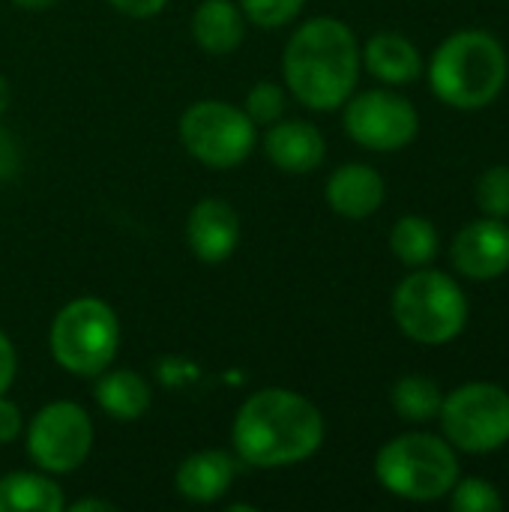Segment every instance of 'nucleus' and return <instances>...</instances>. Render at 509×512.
Listing matches in <instances>:
<instances>
[{
  "instance_id": "nucleus-10",
  "label": "nucleus",
  "mask_w": 509,
  "mask_h": 512,
  "mask_svg": "<svg viewBox=\"0 0 509 512\" xmlns=\"http://www.w3.org/2000/svg\"><path fill=\"white\" fill-rule=\"evenodd\" d=\"M345 129L357 144L387 153L411 144L420 129V120L408 99L390 90H369L348 102Z\"/></svg>"
},
{
  "instance_id": "nucleus-24",
  "label": "nucleus",
  "mask_w": 509,
  "mask_h": 512,
  "mask_svg": "<svg viewBox=\"0 0 509 512\" xmlns=\"http://www.w3.org/2000/svg\"><path fill=\"white\" fill-rule=\"evenodd\" d=\"M453 510L459 512H498L504 510V498L498 495V489L486 480H462L459 486H453Z\"/></svg>"
},
{
  "instance_id": "nucleus-32",
  "label": "nucleus",
  "mask_w": 509,
  "mask_h": 512,
  "mask_svg": "<svg viewBox=\"0 0 509 512\" xmlns=\"http://www.w3.org/2000/svg\"><path fill=\"white\" fill-rule=\"evenodd\" d=\"M6 108H9V84H6V78L0 75V117L6 114Z\"/></svg>"
},
{
  "instance_id": "nucleus-9",
  "label": "nucleus",
  "mask_w": 509,
  "mask_h": 512,
  "mask_svg": "<svg viewBox=\"0 0 509 512\" xmlns=\"http://www.w3.org/2000/svg\"><path fill=\"white\" fill-rule=\"evenodd\" d=\"M93 423L75 402L45 405L27 426V453L45 474H69L90 456Z\"/></svg>"
},
{
  "instance_id": "nucleus-25",
  "label": "nucleus",
  "mask_w": 509,
  "mask_h": 512,
  "mask_svg": "<svg viewBox=\"0 0 509 512\" xmlns=\"http://www.w3.org/2000/svg\"><path fill=\"white\" fill-rule=\"evenodd\" d=\"M306 0H240L243 15L258 27H282L300 15Z\"/></svg>"
},
{
  "instance_id": "nucleus-21",
  "label": "nucleus",
  "mask_w": 509,
  "mask_h": 512,
  "mask_svg": "<svg viewBox=\"0 0 509 512\" xmlns=\"http://www.w3.org/2000/svg\"><path fill=\"white\" fill-rule=\"evenodd\" d=\"M441 405H444V396L438 384L429 378L408 375L393 387V408L399 411L402 420H411V423L435 420L441 414Z\"/></svg>"
},
{
  "instance_id": "nucleus-29",
  "label": "nucleus",
  "mask_w": 509,
  "mask_h": 512,
  "mask_svg": "<svg viewBox=\"0 0 509 512\" xmlns=\"http://www.w3.org/2000/svg\"><path fill=\"white\" fill-rule=\"evenodd\" d=\"M18 165H21L18 144H15V138H12L9 132H3V129H0V180L15 177Z\"/></svg>"
},
{
  "instance_id": "nucleus-3",
  "label": "nucleus",
  "mask_w": 509,
  "mask_h": 512,
  "mask_svg": "<svg viewBox=\"0 0 509 512\" xmlns=\"http://www.w3.org/2000/svg\"><path fill=\"white\" fill-rule=\"evenodd\" d=\"M432 90L453 108L489 105L507 81V54L486 30L453 33L432 57Z\"/></svg>"
},
{
  "instance_id": "nucleus-7",
  "label": "nucleus",
  "mask_w": 509,
  "mask_h": 512,
  "mask_svg": "<svg viewBox=\"0 0 509 512\" xmlns=\"http://www.w3.org/2000/svg\"><path fill=\"white\" fill-rule=\"evenodd\" d=\"M255 123L231 102L201 99L180 117L183 147L207 168H234L249 159L255 147Z\"/></svg>"
},
{
  "instance_id": "nucleus-14",
  "label": "nucleus",
  "mask_w": 509,
  "mask_h": 512,
  "mask_svg": "<svg viewBox=\"0 0 509 512\" xmlns=\"http://www.w3.org/2000/svg\"><path fill=\"white\" fill-rule=\"evenodd\" d=\"M237 477V459L225 450H201L180 462L177 468V492L192 504H216L228 495Z\"/></svg>"
},
{
  "instance_id": "nucleus-30",
  "label": "nucleus",
  "mask_w": 509,
  "mask_h": 512,
  "mask_svg": "<svg viewBox=\"0 0 509 512\" xmlns=\"http://www.w3.org/2000/svg\"><path fill=\"white\" fill-rule=\"evenodd\" d=\"M75 512H114L117 507L111 501H99V498H90V501H75L72 504Z\"/></svg>"
},
{
  "instance_id": "nucleus-18",
  "label": "nucleus",
  "mask_w": 509,
  "mask_h": 512,
  "mask_svg": "<svg viewBox=\"0 0 509 512\" xmlns=\"http://www.w3.org/2000/svg\"><path fill=\"white\" fill-rule=\"evenodd\" d=\"M96 405L123 423H132L138 417L147 414L150 408V387L147 381L135 372V369H114V372H102L96 375Z\"/></svg>"
},
{
  "instance_id": "nucleus-16",
  "label": "nucleus",
  "mask_w": 509,
  "mask_h": 512,
  "mask_svg": "<svg viewBox=\"0 0 509 512\" xmlns=\"http://www.w3.org/2000/svg\"><path fill=\"white\" fill-rule=\"evenodd\" d=\"M363 60H366V69L387 84H411L423 72V60H420L417 45L411 39H405L402 33H393V30L375 33L366 42Z\"/></svg>"
},
{
  "instance_id": "nucleus-6",
  "label": "nucleus",
  "mask_w": 509,
  "mask_h": 512,
  "mask_svg": "<svg viewBox=\"0 0 509 512\" xmlns=\"http://www.w3.org/2000/svg\"><path fill=\"white\" fill-rule=\"evenodd\" d=\"M393 318L408 339L420 345H444L465 330L468 303L450 276L420 270L396 288Z\"/></svg>"
},
{
  "instance_id": "nucleus-4",
  "label": "nucleus",
  "mask_w": 509,
  "mask_h": 512,
  "mask_svg": "<svg viewBox=\"0 0 509 512\" xmlns=\"http://www.w3.org/2000/svg\"><path fill=\"white\" fill-rule=\"evenodd\" d=\"M48 345L60 369L78 378H96L117 357L120 321L105 300L78 297L51 321Z\"/></svg>"
},
{
  "instance_id": "nucleus-27",
  "label": "nucleus",
  "mask_w": 509,
  "mask_h": 512,
  "mask_svg": "<svg viewBox=\"0 0 509 512\" xmlns=\"http://www.w3.org/2000/svg\"><path fill=\"white\" fill-rule=\"evenodd\" d=\"M108 3L129 18H153L168 6V0H108Z\"/></svg>"
},
{
  "instance_id": "nucleus-1",
  "label": "nucleus",
  "mask_w": 509,
  "mask_h": 512,
  "mask_svg": "<svg viewBox=\"0 0 509 512\" xmlns=\"http://www.w3.org/2000/svg\"><path fill=\"white\" fill-rule=\"evenodd\" d=\"M231 441L237 456L252 468H288L321 450L324 417L306 396L267 387L240 405Z\"/></svg>"
},
{
  "instance_id": "nucleus-19",
  "label": "nucleus",
  "mask_w": 509,
  "mask_h": 512,
  "mask_svg": "<svg viewBox=\"0 0 509 512\" xmlns=\"http://www.w3.org/2000/svg\"><path fill=\"white\" fill-rule=\"evenodd\" d=\"M63 489L45 477L30 471H15L0 477V512H63Z\"/></svg>"
},
{
  "instance_id": "nucleus-8",
  "label": "nucleus",
  "mask_w": 509,
  "mask_h": 512,
  "mask_svg": "<svg viewBox=\"0 0 509 512\" xmlns=\"http://www.w3.org/2000/svg\"><path fill=\"white\" fill-rule=\"evenodd\" d=\"M447 438L465 453H492L509 441V393L495 384H465L441 405Z\"/></svg>"
},
{
  "instance_id": "nucleus-17",
  "label": "nucleus",
  "mask_w": 509,
  "mask_h": 512,
  "mask_svg": "<svg viewBox=\"0 0 509 512\" xmlns=\"http://www.w3.org/2000/svg\"><path fill=\"white\" fill-rule=\"evenodd\" d=\"M192 36L207 54H231L246 36L243 12L231 0H204L192 15Z\"/></svg>"
},
{
  "instance_id": "nucleus-12",
  "label": "nucleus",
  "mask_w": 509,
  "mask_h": 512,
  "mask_svg": "<svg viewBox=\"0 0 509 512\" xmlns=\"http://www.w3.org/2000/svg\"><path fill=\"white\" fill-rule=\"evenodd\" d=\"M453 264L468 279H495L509 267V228L498 219L471 222L453 243Z\"/></svg>"
},
{
  "instance_id": "nucleus-26",
  "label": "nucleus",
  "mask_w": 509,
  "mask_h": 512,
  "mask_svg": "<svg viewBox=\"0 0 509 512\" xmlns=\"http://www.w3.org/2000/svg\"><path fill=\"white\" fill-rule=\"evenodd\" d=\"M21 432H24V417H21L18 405L9 402L6 393H3V396H0V444L18 441Z\"/></svg>"
},
{
  "instance_id": "nucleus-28",
  "label": "nucleus",
  "mask_w": 509,
  "mask_h": 512,
  "mask_svg": "<svg viewBox=\"0 0 509 512\" xmlns=\"http://www.w3.org/2000/svg\"><path fill=\"white\" fill-rule=\"evenodd\" d=\"M15 369H18L15 348H12L9 336L0 330V396L12 387V381H15Z\"/></svg>"
},
{
  "instance_id": "nucleus-5",
  "label": "nucleus",
  "mask_w": 509,
  "mask_h": 512,
  "mask_svg": "<svg viewBox=\"0 0 509 512\" xmlns=\"http://www.w3.org/2000/svg\"><path fill=\"white\" fill-rule=\"evenodd\" d=\"M375 474L399 498L438 501L459 483V462L450 444L435 435H402L381 447Z\"/></svg>"
},
{
  "instance_id": "nucleus-15",
  "label": "nucleus",
  "mask_w": 509,
  "mask_h": 512,
  "mask_svg": "<svg viewBox=\"0 0 509 512\" xmlns=\"http://www.w3.org/2000/svg\"><path fill=\"white\" fill-rule=\"evenodd\" d=\"M327 204L345 219H366L384 204V180L369 165H342L327 183Z\"/></svg>"
},
{
  "instance_id": "nucleus-11",
  "label": "nucleus",
  "mask_w": 509,
  "mask_h": 512,
  "mask_svg": "<svg viewBox=\"0 0 509 512\" xmlns=\"http://www.w3.org/2000/svg\"><path fill=\"white\" fill-rule=\"evenodd\" d=\"M186 240L195 258L204 264L228 261L240 243V216L228 201L204 198L192 207L186 222Z\"/></svg>"
},
{
  "instance_id": "nucleus-13",
  "label": "nucleus",
  "mask_w": 509,
  "mask_h": 512,
  "mask_svg": "<svg viewBox=\"0 0 509 512\" xmlns=\"http://www.w3.org/2000/svg\"><path fill=\"white\" fill-rule=\"evenodd\" d=\"M264 153L279 171L309 174L324 162L327 144H324V135L306 120H282V123L276 120L267 129Z\"/></svg>"
},
{
  "instance_id": "nucleus-20",
  "label": "nucleus",
  "mask_w": 509,
  "mask_h": 512,
  "mask_svg": "<svg viewBox=\"0 0 509 512\" xmlns=\"http://www.w3.org/2000/svg\"><path fill=\"white\" fill-rule=\"evenodd\" d=\"M390 246L396 252V258L408 267H423L435 258L438 252V234L432 228L429 219L423 216H405L396 222L393 234H390Z\"/></svg>"
},
{
  "instance_id": "nucleus-2",
  "label": "nucleus",
  "mask_w": 509,
  "mask_h": 512,
  "mask_svg": "<svg viewBox=\"0 0 509 512\" xmlns=\"http://www.w3.org/2000/svg\"><path fill=\"white\" fill-rule=\"evenodd\" d=\"M282 75L297 102L312 111H333L348 102L360 75V48L339 18L306 21L285 45Z\"/></svg>"
},
{
  "instance_id": "nucleus-22",
  "label": "nucleus",
  "mask_w": 509,
  "mask_h": 512,
  "mask_svg": "<svg viewBox=\"0 0 509 512\" xmlns=\"http://www.w3.org/2000/svg\"><path fill=\"white\" fill-rule=\"evenodd\" d=\"M243 111L249 114V120H252L255 126H270V123H276V120L282 117V111H285V90H282L279 84H273V81H261V84H255V87L249 90Z\"/></svg>"
},
{
  "instance_id": "nucleus-31",
  "label": "nucleus",
  "mask_w": 509,
  "mask_h": 512,
  "mask_svg": "<svg viewBox=\"0 0 509 512\" xmlns=\"http://www.w3.org/2000/svg\"><path fill=\"white\" fill-rule=\"evenodd\" d=\"M15 6H21V9H30V12H42V9H48L51 3H57V0H12Z\"/></svg>"
},
{
  "instance_id": "nucleus-23",
  "label": "nucleus",
  "mask_w": 509,
  "mask_h": 512,
  "mask_svg": "<svg viewBox=\"0 0 509 512\" xmlns=\"http://www.w3.org/2000/svg\"><path fill=\"white\" fill-rule=\"evenodd\" d=\"M477 204L483 213H489L492 219H504L509 216V168L507 165H495L480 177L477 186Z\"/></svg>"
}]
</instances>
